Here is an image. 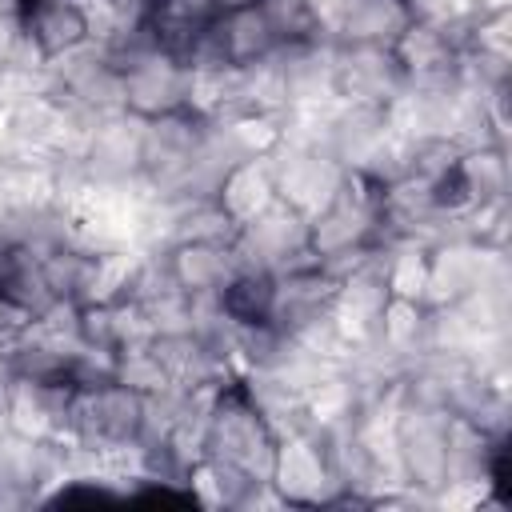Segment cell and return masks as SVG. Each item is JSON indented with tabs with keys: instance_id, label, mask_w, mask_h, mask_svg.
Segmentation results:
<instances>
[{
	"instance_id": "obj_1",
	"label": "cell",
	"mask_w": 512,
	"mask_h": 512,
	"mask_svg": "<svg viewBox=\"0 0 512 512\" xmlns=\"http://www.w3.org/2000/svg\"><path fill=\"white\" fill-rule=\"evenodd\" d=\"M416 24V8L408 0H352L344 12V36L352 48L388 52Z\"/></svg>"
},
{
	"instance_id": "obj_2",
	"label": "cell",
	"mask_w": 512,
	"mask_h": 512,
	"mask_svg": "<svg viewBox=\"0 0 512 512\" xmlns=\"http://www.w3.org/2000/svg\"><path fill=\"white\" fill-rule=\"evenodd\" d=\"M216 292L224 316L240 328H268L276 316V276L268 268H232Z\"/></svg>"
},
{
	"instance_id": "obj_3",
	"label": "cell",
	"mask_w": 512,
	"mask_h": 512,
	"mask_svg": "<svg viewBox=\"0 0 512 512\" xmlns=\"http://www.w3.org/2000/svg\"><path fill=\"white\" fill-rule=\"evenodd\" d=\"M280 48H292V44H308L320 28V12L312 0H260Z\"/></svg>"
}]
</instances>
